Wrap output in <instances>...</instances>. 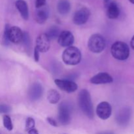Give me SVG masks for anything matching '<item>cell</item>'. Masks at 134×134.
I'll use <instances>...</instances> for the list:
<instances>
[{
  "label": "cell",
  "instance_id": "1",
  "mask_svg": "<svg viewBox=\"0 0 134 134\" xmlns=\"http://www.w3.org/2000/svg\"><path fill=\"white\" fill-rule=\"evenodd\" d=\"M78 103L81 111L89 119L94 118V107L92 102L91 96L86 89H82L80 91L78 96Z\"/></svg>",
  "mask_w": 134,
  "mask_h": 134
},
{
  "label": "cell",
  "instance_id": "2",
  "mask_svg": "<svg viewBox=\"0 0 134 134\" xmlns=\"http://www.w3.org/2000/svg\"><path fill=\"white\" fill-rule=\"evenodd\" d=\"M24 33L20 27L16 26L10 27L9 24L5 26V31L3 34V43L7 45L9 42L18 44L21 43L23 39Z\"/></svg>",
  "mask_w": 134,
  "mask_h": 134
},
{
  "label": "cell",
  "instance_id": "3",
  "mask_svg": "<svg viewBox=\"0 0 134 134\" xmlns=\"http://www.w3.org/2000/svg\"><path fill=\"white\" fill-rule=\"evenodd\" d=\"M81 58L82 55L80 50L73 46L68 47L63 52L62 60L67 65H77L81 62Z\"/></svg>",
  "mask_w": 134,
  "mask_h": 134
},
{
  "label": "cell",
  "instance_id": "4",
  "mask_svg": "<svg viewBox=\"0 0 134 134\" xmlns=\"http://www.w3.org/2000/svg\"><path fill=\"white\" fill-rule=\"evenodd\" d=\"M112 56L119 60H125L130 56V48L128 44L122 41H116L112 44L111 48Z\"/></svg>",
  "mask_w": 134,
  "mask_h": 134
},
{
  "label": "cell",
  "instance_id": "5",
  "mask_svg": "<svg viewBox=\"0 0 134 134\" xmlns=\"http://www.w3.org/2000/svg\"><path fill=\"white\" fill-rule=\"evenodd\" d=\"M89 50L94 53H100L106 47L105 38L100 34H94L89 39L88 42Z\"/></svg>",
  "mask_w": 134,
  "mask_h": 134
},
{
  "label": "cell",
  "instance_id": "6",
  "mask_svg": "<svg viewBox=\"0 0 134 134\" xmlns=\"http://www.w3.org/2000/svg\"><path fill=\"white\" fill-rule=\"evenodd\" d=\"M71 119V107L67 102H63L58 107V120L62 125H68Z\"/></svg>",
  "mask_w": 134,
  "mask_h": 134
},
{
  "label": "cell",
  "instance_id": "7",
  "mask_svg": "<svg viewBox=\"0 0 134 134\" xmlns=\"http://www.w3.org/2000/svg\"><path fill=\"white\" fill-rule=\"evenodd\" d=\"M56 86L64 92L72 93L75 92L78 88L77 84L73 81L68 79H56L54 81Z\"/></svg>",
  "mask_w": 134,
  "mask_h": 134
},
{
  "label": "cell",
  "instance_id": "8",
  "mask_svg": "<svg viewBox=\"0 0 134 134\" xmlns=\"http://www.w3.org/2000/svg\"><path fill=\"white\" fill-rule=\"evenodd\" d=\"M132 116L131 109L126 107L120 109L116 116V121L118 124L121 126H127Z\"/></svg>",
  "mask_w": 134,
  "mask_h": 134
},
{
  "label": "cell",
  "instance_id": "9",
  "mask_svg": "<svg viewBox=\"0 0 134 134\" xmlns=\"http://www.w3.org/2000/svg\"><path fill=\"white\" fill-rule=\"evenodd\" d=\"M97 115L102 120H107L112 113V107L109 103L102 102L98 104L96 108Z\"/></svg>",
  "mask_w": 134,
  "mask_h": 134
},
{
  "label": "cell",
  "instance_id": "10",
  "mask_svg": "<svg viewBox=\"0 0 134 134\" xmlns=\"http://www.w3.org/2000/svg\"><path fill=\"white\" fill-rule=\"evenodd\" d=\"M90 15V12L88 9L86 7L81 8L75 13L73 18V22L76 25L85 24L89 19Z\"/></svg>",
  "mask_w": 134,
  "mask_h": 134
},
{
  "label": "cell",
  "instance_id": "11",
  "mask_svg": "<svg viewBox=\"0 0 134 134\" xmlns=\"http://www.w3.org/2000/svg\"><path fill=\"white\" fill-rule=\"evenodd\" d=\"M58 42L60 46L68 48L73 45L74 43V36L71 31L64 30L60 32L58 37Z\"/></svg>",
  "mask_w": 134,
  "mask_h": 134
},
{
  "label": "cell",
  "instance_id": "12",
  "mask_svg": "<svg viewBox=\"0 0 134 134\" xmlns=\"http://www.w3.org/2000/svg\"><path fill=\"white\" fill-rule=\"evenodd\" d=\"M51 47V40L46 34H41L39 35L36 39L35 48L39 52H46L49 50Z\"/></svg>",
  "mask_w": 134,
  "mask_h": 134
},
{
  "label": "cell",
  "instance_id": "13",
  "mask_svg": "<svg viewBox=\"0 0 134 134\" xmlns=\"http://www.w3.org/2000/svg\"><path fill=\"white\" fill-rule=\"evenodd\" d=\"M43 94L42 85L39 82H35L30 86L28 91V96L31 101H37L40 99Z\"/></svg>",
  "mask_w": 134,
  "mask_h": 134
},
{
  "label": "cell",
  "instance_id": "14",
  "mask_svg": "<svg viewBox=\"0 0 134 134\" xmlns=\"http://www.w3.org/2000/svg\"><path fill=\"white\" fill-rule=\"evenodd\" d=\"M113 79L109 73L102 72L90 79V82L94 85H105L113 82Z\"/></svg>",
  "mask_w": 134,
  "mask_h": 134
},
{
  "label": "cell",
  "instance_id": "15",
  "mask_svg": "<svg viewBox=\"0 0 134 134\" xmlns=\"http://www.w3.org/2000/svg\"><path fill=\"white\" fill-rule=\"evenodd\" d=\"M15 6L23 19L27 20L29 18V9L27 3L24 0H17L15 2Z\"/></svg>",
  "mask_w": 134,
  "mask_h": 134
},
{
  "label": "cell",
  "instance_id": "16",
  "mask_svg": "<svg viewBox=\"0 0 134 134\" xmlns=\"http://www.w3.org/2000/svg\"><path fill=\"white\" fill-rule=\"evenodd\" d=\"M107 15L110 19H116L120 15V9L116 2H110L107 7Z\"/></svg>",
  "mask_w": 134,
  "mask_h": 134
},
{
  "label": "cell",
  "instance_id": "17",
  "mask_svg": "<svg viewBox=\"0 0 134 134\" xmlns=\"http://www.w3.org/2000/svg\"><path fill=\"white\" fill-rule=\"evenodd\" d=\"M48 17V10L45 7L37 9L35 13V20L38 24H43L47 20Z\"/></svg>",
  "mask_w": 134,
  "mask_h": 134
},
{
  "label": "cell",
  "instance_id": "18",
  "mask_svg": "<svg viewBox=\"0 0 134 134\" xmlns=\"http://www.w3.org/2000/svg\"><path fill=\"white\" fill-rule=\"evenodd\" d=\"M57 10L62 15L68 14L71 10V4L68 0H60L58 3Z\"/></svg>",
  "mask_w": 134,
  "mask_h": 134
},
{
  "label": "cell",
  "instance_id": "19",
  "mask_svg": "<svg viewBox=\"0 0 134 134\" xmlns=\"http://www.w3.org/2000/svg\"><path fill=\"white\" fill-rule=\"evenodd\" d=\"M47 99L51 104H56L60 101V95L57 90L51 89L48 92Z\"/></svg>",
  "mask_w": 134,
  "mask_h": 134
},
{
  "label": "cell",
  "instance_id": "20",
  "mask_svg": "<svg viewBox=\"0 0 134 134\" xmlns=\"http://www.w3.org/2000/svg\"><path fill=\"white\" fill-rule=\"evenodd\" d=\"M60 30L59 27L56 26H52V27L48 29V31L46 33L47 36L50 39V40L55 39L58 37L59 35L60 34Z\"/></svg>",
  "mask_w": 134,
  "mask_h": 134
},
{
  "label": "cell",
  "instance_id": "21",
  "mask_svg": "<svg viewBox=\"0 0 134 134\" xmlns=\"http://www.w3.org/2000/svg\"><path fill=\"white\" fill-rule=\"evenodd\" d=\"M3 126L7 130L11 131L13 129V125L12 123L11 119L9 115H4L3 119Z\"/></svg>",
  "mask_w": 134,
  "mask_h": 134
},
{
  "label": "cell",
  "instance_id": "22",
  "mask_svg": "<svg viewBox=\"0 0 134 134\" xmlns=\"http://www.w3.org/2000/svg\"><path fill=\"white\" fill-rule=\"evenodd\" d=\"M22 42H23L24 45L25 46L26 49L30 48V46H31V40H30V35H29L28 33H24L23 39H22Z\"/></svg>",
  "mask_w": 134,
  "mask_h": 134
},
{
  "label": "cell",
  "instance_id": "23",
  "mask_svg": "<svg viewBox=\"0 0 134 134\" xmlns=\"http://www.w3.org/2000/svg\"><path fill=\"white\" fill-rule=\"evenodd\" d=\"M35 128V120L33 118H27L26 122V130L27 132Z\"/></svg>",
  "mask_w": 134,
  "mask_h": 134
},
{
  "label": "cell",
  "instance_id": "24",
  "mask_svg": "<svg viewBox=\"0 0 134 134\" xmlns=\"http://www.w3.org/2000/svg\"><path fill=\"white\" fill-rule=\"evenodd\" d=\"M11 111V107L6 104H0V113L7 114Z\"/></svg>",
  "mask_w": 134,
  "mask_h": 134
},
{
  "label": "cell",
  "instance_id": "25",
  "mask_svg": "<svg viewBox=\"0 0 134 134\" xmlns=\"http://www.w3.org/2000/svg\"><path fill=\"white\" fill-rule=\"evenodd\" d=\"M46 0H35V7L37 9L43 7L45 5Z\"/></svg>",
  "mask_w": 134,
  "mask_h": 134
},
{
  "label": "cell",
  "instance_id": "26",
  "mask_svg": "<svg viewBox=\"0 0 134 134\" xmlns=\"http://www.w3.org/2000/svg\"><path fill=\"white\" fill-rule=\"evenodd\" d=\"M47 121H48V122L51 125L53 126H58V124H57V122L56 121V120H54V119H52V118L51 117H48L47 119Z\"/></svg>",
  "mask_w": 134,
  "mask_h": 134
},
{
  "label": "cell",
  "instance_id": "27",
  "mask_svg": "<svg viewBox=\"0 0 134 134\" xmlns=\"http://www.w3.org/2000/svg\"><path fill=\"white\" fill-rule=\"evenodd\" d=\"M34 60L36 62H38L39 60V51L36 48L34 49Z\"/></svg>",
  "mask_w": 134,
  "mask_h": 134
},
{
  "label": "cell",
  "instance_id": "28",
  "mask_svg": "<svg viewBox=\"0 0 134 134\" xmlns=\"http://www.w3.org/2000/svg\"><path fill=\"white\" fill-rule=\"evenodd\" d=\"M28 134H39L38 131L35 128H33V129L30 130V131H28Z\"/></svg>",
  "mask_w": 134,
  "mask_h": 134
},
{
  "label": "cell",
  "instance_id": "29",
  "mask_svg": "<svg viewBox=\"0 0 134 134\" xmlns=\"http://www.w3.org/2000/svg\"><path fill=\"white\" fill-rule=\"evenodd\" d=\"M130 44L132 48L134 50V35L133 36V37L132 38V40H131V42H130Z\"/></svg>",
  "mask_w": 134,
  "mask_h": 134
},
{
  "label": "cell",
  "instance_id": "30",
  "mask_svg": "<svg viewBox=\"0 0 134 134\" xmlns=\"http://www.w3.org/2000/svg\"><path fill=\"white\" fill-rule=\"evenodd\" d=\"M98 134H115L114 133L111 132H99Z\"/></svg>",
  "mask_w": 134,
  "mask_h": 134
},
{
  "label": "cell",
  "instance_id": "31",
  "mask_svg": "<svg viewBox=\"0 0 134 134\" xmlns=\"http://www.w3.org/2000/svg\"><path fill=\"white\" fill-rule=\"evenodd\" d=\"M130 1L131 3H133V4H134V0H129Z\"/></svg>",
  "mask_w": 134,
  "mask_h": 134
},
{
  "label": "cell",
  "instance_id": "32",
  "mask_svg": "<svg viewBox=\"0 0 134 134\" xmlns=\"http://www.w3.org/2000/svg\"><path fill=\"white\" fill-rule=\"evenodd\" d=\"M104 1H105V3H108L109 1H110V0H104Z\"/></svg>",
  "mask_w": 134,
  "mask_h": 134
}]
</instances>
